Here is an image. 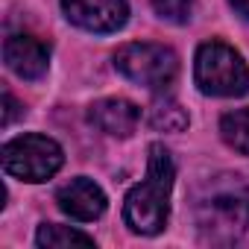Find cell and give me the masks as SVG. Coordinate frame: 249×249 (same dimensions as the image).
Instances as JSON below:
<instances>
[{
  "instance_id": "3957f363",
  "label": "cell",
  "mask_w": 249,
  "mask_h": 249,
  "mask_svg": "<svg viewBox=\"0 0 249 249\" xmlns=\"http://www.w3.org/2000/svg\"><path fill=\"white\" fill-rule=\"evenodd\" d=\"M114 68L135 85H144L150 91H167L179 73V59L164 44L135 41V44H123L114 53Z\"/></svg>"
},
{
  "instance_id": "5b68a950",
  "label": "cell",
  "mask_w": 249,
  "mask_h": 249,
  "mask_svg": "<svg viewBox=\"0 0 249 249\" xmlns=\"http://www.w3.org/2000/svg\"><path fill=\"white\" fill-rule=\"evenodd\" d=\"M202 229H211L217 237V231H226L223 240H243L249 237V188L234 176V182L223 191H214L205 202H202Z\"/></svg>"
},
{
  "instance_id": "7c38bea8",
  "label": "cell",
  "mask_w": 249,
  "mask_h": 249,
  "mask_svg": "<svg viewBox=\"0 0 249 249\" xmlns=\"http://www.w3.org/2000/svg\"><path fill=\"white\" fill-rule=\"evenodd\" d=\"M150 123L156 129H164V132H182L188 126V114L182 111L179 103L173 100H159L153 106V114H150Z\"/></svg>"
},
{
  "instance_id": "5bb4252c",
  "label": "cell",
  "mask_w": 249,
  "mask_h": 249,
  "mask_svg": "<svg viewBox=\"0 0 249 249\" xmlns=\"http://www.w3.org/2000/svg\"><path fill=\"white\" fill-rule=\"evenodd\" d=\"M3 106H6V108H3V126H12V120H15L24 108L18 106V100H15L9 91H3Z\"/></svg>"
},
{
  "instance_id": "277c9868",
  "label": "cell",
  "mask_w": 249,
  "mask_h": 249,
  "mask_svg": "<svg viewBox=\"0 0 249 249\" xmlns=\"http://www.w3.org/2000/svg\"><path fill=\"white\" fill-rule=\"evenodd\" d=\"M3 170L21 182H47L65 164L62 147L47 135H18L0 150Z\"/></svg>"
},
{
  "instance_id": "4fadbf2b",
  "label": "cell",
  "mask_w": 249,
  "mask_h": 249,
  "mask_svg": "<svg viewBox=\"0 0 249 249\" xmlns=\"http://www.w3.org/2000/svg\"><path fill=\"white\" fill-rule=\"evenodd\" d=\"M153 9L161 21L170 24H188L191 9H194V0H153Z\"/></svg>"
},
{
  "instance_id": "6da1fadb",
  "label": "cell",
  "mask_w": 249,
  "mask_h": 249,
  "mask_svg": "<svg viewBox=\"0 0 249 249\" xmlns=\"http://www.w3.org/2000/svg\"><path fill=\"white\" fill-rule=\"evenodd\" d=\"M173 179H176V167L170 153L161 144H150L147 179H141L123 202V220L135 234H159L167 226Z\"/></svg>"
},
{
  "instance_id": "ba28073f",
  "label": "cell",
  "mask_w": 249,
  "mask_h": 249,
  "mask_svg": "<svg viewBox=\"0 0 249 249\" xmlns=\"http://www.w3.org/2000/svg\"><path fill=\"white\" fill-rule=\"evenodd\" d=\"M88 120L111 138H129L141 123V108L123 97H106L88 108Z\"/></svg>"
},
{
  "instance_id": "8992f818",
  "label": "cell",
  "mask_w": 249,
  "mask_h": 249,
  "mask_svg": "<svg viewBox=\"0 0 249 249\" xmlns=\"http://www.w3.org/2000/svg\"><path fill=\"white\" fill-rule=\"evenodd\" d=\"M65 18L88 33H117L129 18L126 0H62Z\"/></svg>"
},
{
  "instance_id": "7a4b0ae2",
  "label": "cell",
  "mask_w": 249,
  "mask_h": 249,
  "mask_svg": "<svg viewBox=\"0 0 249 249\" xmlns=\"http://www.w3.org/2000/svg\"><path fill=\"white\" fill-rule=\"evenodd\" d=\"M194 79L208 97H243L249 91V68L243 56L223 41L199 44Z\"/></svg>"
},
{
  "instance_id": "9c48e42d",
  "label": "cell",
  "mask_w": 249,
  "mask_h": 249,
  "mask_svg": "<svg viewBox=\"0 0 249 249\" xmlns=\"http://www.w3.org/2000/svg\"><path fill=\"white\" fill-rule=\"evenodd\" d=\"M56 202H59V208L68 217L82 220V223L97 220L106 211V194H103V188L97 182L85 179V176H76L68 185H62L56 191Z\"/></svg>"
},
{
  "instance_id": "30bf717a",
  "label": "cell",
  "mask_w": 249,
  "mask_h": 249,
  "mask_svg": "<svg viewBox=\"0 0 249 249\" xmlns=\"http://www.w3.org/2000/svg\"><path fill=\"white\" fill-rule=\"evenodd\" d=\"M36 243L44 249H62V246H94V237L71 229V226H59V223H44L36 231Z\"/></svg>"
},
{
  "instance_id": "52a82bcc",
  "label": "cell",
  "mask_w": 249,
  "mask_h": 249,
  "mask_svg": "<svg viewBox=\"0 0 249 249\" xmlns=\"http://www.w3.org/2000/svg\"><path fill=\"white\" fill-rule=\"evenodd\" d=\"M3 59H6V68L21 79H41L50 65V50L36 36L15 33L3 44Z\"/></svg>"
},
{
  "instance_id": "8fae6325",
  "label": "cell",
  "mask_w": 249,
  "mask_h": 249,
  "mask_svg": "<svg viewBox=\"0 0 249 249\" xmlns=\"http://www.w3.org/2000/svg\"><path fill=\"white\" fill-rule=\"evenodd\" d=\"M220 135L234 153L249 156V108L226 111L220 117Z\"/></svg>"
},
{
  "instance_id": "9a60e30c",
  "label": "cell",
  "mask_w": 249,
  "mask_h": 249,
  "mask_svg": "<svg viewBox=\"0 0 249 249\" xmlns=\"http://www.w3.org/2000/svg\"><path fill=\"white\" fill-rule=\"evenodd\" d=\"M229 3H231V9H234L237 15L249 18V0H229Z\"/></svg>"
}]
</instances>
